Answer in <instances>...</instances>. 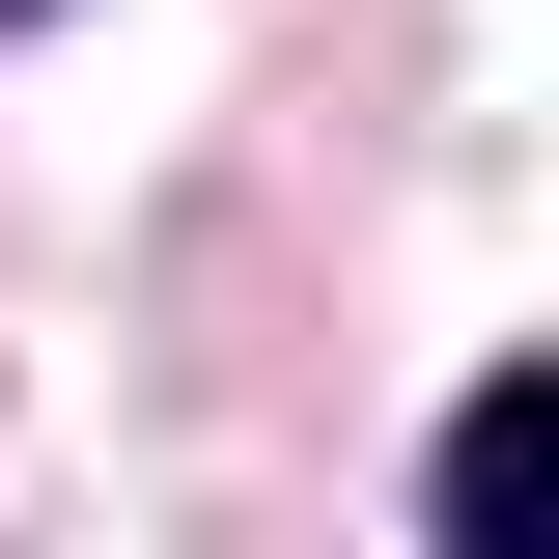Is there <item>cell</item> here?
Masks as SVG:
<instances>
[{
	"label": "cell",
	"instance_id": "cell-1",
	"mask_svg": "<svg viewBox=\"0 0 559 559\" xmlns=\"http://www.w3.org/2000/svg\"><path fill=\"white\" fill-rule=\"evenodd\" d=\"M532 448H559V392H476V419H448V532H503V503H532Z\"/></svg>",
	"mask_w": 559,
	"mask_h": 559
}]
</instances>
